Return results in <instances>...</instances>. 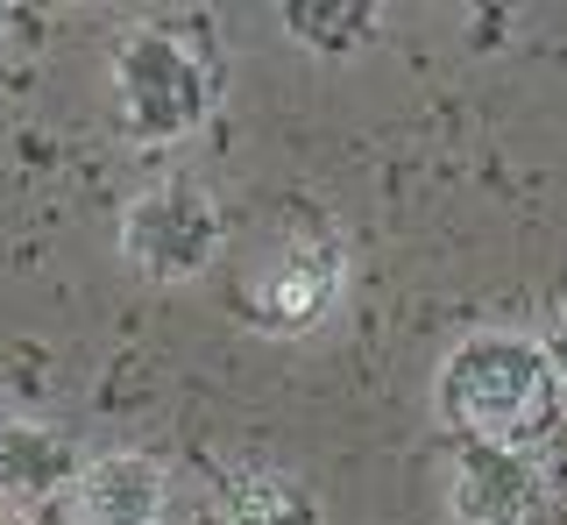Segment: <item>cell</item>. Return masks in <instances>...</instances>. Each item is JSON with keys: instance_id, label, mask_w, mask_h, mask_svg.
Masks as SVG:
<instances>
[{"instance_id": "8992f818", "label": "cell", "mask_w": 567, "mask_h": 525, "mask_svg": "<svg viewBox=\"0 0 567 525\" xmlns=\"http://www.w3.org/2000/svg\"><path fill=\"white\" fill-rule=\"evenodd\" d=\"M171 518V469L156 454H100L71 483V525H164Z\"/></svg>"}, {"instance_id": "52a82bcc", "label": "cell", "mask_w": 567, "mask_h": 525, "mask_svg": "<svg viewBox=\"0 0 567 525\" xmlns=\"http://www.w3.org/2000/svg\"><path fill=\"white\" fill-rule=\"evenodd\" d=\"M79 469L85 462L71 447V433L43 426L29 412H0V504L8 512H43V504L71 497Z\"/></svg>"}, {"instance_id": "9c48e42d", "label": "cell", "mask_w": 567, "mask_h": 525, "mask_svg": "<svg viewBox=\"0 0 567 525\" xmlns=\"http://www.w3.org/2000/svg\"><path fill=\"white\" fill-rule=\"evenodd\" d=\"M383 29V8L369 0H284V37L312 58H354Z\"/></svg>"}, {"instance_id": "277c9868", "label": "cell", "mask_w": 567, "mask_h": 525, "mask_svg": "<svg viewBox=\"0 0 567 525\" xmlns=\"http://www.w3.org/2000/svg\"><path fill=\"white\" fill-rule=\"evenodd\" d=\"M341 285H348V249L333 235H312L248 277L241 312L262 341H298L312 327H327V312L341 306Z\"/></svg>"}, {"instance_id": "ba28073f", "label": "cell", "mask_w": 567, "mask_h": 525, "mask_svg": "<svg viewBox=\"0 0 567 525\" xmlns=\"http://www.w3.org/2000/svg\"><path fill=\"white\" fill-rule=\"evenodd\" d=\"M199 525H319V504L284 469H227L199 497Z\"/></svg>"}, {"instance_id": "6da1fadb", "label": "cell", "mask_w": 567, "mask_h": 525, "mask_svg": "<svg viewBox=\"0 0 567 525\" xmlns=\"http://www.w3.org/2000/svg\"><path fill=\"white\" fill-rule=\"evenodd\" d=\"M567 383L554 377L539 334H511V327H475L461 334L433 370V412L454 441H489L539 454L560 426Z\"/></svg>"}, {"instance_id": "5b68a950", "label": "cell", "mask_w": 567, "mask_h": 525, "mask_svg": "<svg viewBox=\"0 0 567 525\" xmlns=\"http://www.w3.org/2000/svg\"><path fill=\"white\" fill-rule=\"evenodd\" d=\"M447 504L461 525H539L546 512V469L539 454L454 441L447 447Z\"/></svg>"}, {"instance_id": "3957f363", "label": "cell", "mask_w": 567, "mask_h": 525, "mask_svg": "<svg viewBox=\"0 0 567 525\" xmlns=\"http://www.w3.org/2000/svg\"><path fill=\"white\" fill-rule=\"evenodd\" d=\"M227 214L199 178H156L142 185L114 220V249L142 285H192L220 262Z\"/></svg>"}, {"instance_id": "30bf717a", "label": "cell", "mask_w": 567, "mask_h": 525, "mask_svg": "<svg viewBox=\"0 0 567 525\" xmlns=\"http://www.w3.org/2000/svg\"><path fill=\"white\" fill-rule=\"evenodd\" d=\"M539 348H546V362H554V377L567 383V306L546 320V334H539Z\"/></svg>"}, {"instance_id": "7a4b0ae2", "label": "cell", "mask_w": 567, "mask_h": 525, "mask_svg": "<svg viewBox=\"0 0 567 525\" xmlns=\"http://www.w3.org/2000/svg\"><path fill=\"white\" fill-rule=\"evenodd\" d=\"M106 85H114V128L135 150L185 143L220 107V58L192 29L135 22L106 50Z\"/></svg>"}, {"instance_id": "8fae6325", "label": "cell", "mask_w": 567, "mask_h": 525, "mask_svg": "<svg viewBox=\"0 0 567 525\" xmlns=\"http://www.w3.org/2000/svg\"><path fill=\"white\" fill-rule=\"evenodd\" d=\"M0 525H14V518H0Z\"/></svg>"}]
</instances>
